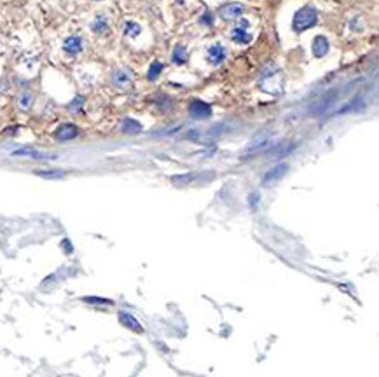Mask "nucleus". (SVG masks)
I'll return each mask as SVG.
<instances>
[{"label": "nucleus", "instance_id": "9d476101", "mask_svg": "<svg viewBox=\"0 0 379 377\" xmlns=\"http://www.w3.org/2000/svg\"><path fill=\"white\" fill-rule=\"evenodd\" d=\"M114 82L117 86H128L129 82H131V74H129L128 70H124V68H119V70L114 72Z\"/></svg>", "mask_w": 379, "mask_h": 377}, {"label": "nucleus", "instance_id": "4468645a", "mask_svg": "<svg viewBox=\"0 0 379 377\" xmlns=\"http://www.w3.org/2000/svg\"><path fill=\"white\" fill-rule=\"evenodd\" d=\"M140 32H142L140 25H136V23H133V21L126 23V26H124V35L126 37H129V39H135V37L138 35Z\"/></svg>", "mask_w": 379, "mask_h": 377}, {"label": "nucleus", "instance_id": "aec40b11", "mask_svg": "<svg viewBox=\"0 0 379 377\" xmlns=\"http://www.w3.org/2000/svg\"><path fill=\"white\" fill-rule=\"evenodd\" d=\"M124 129H126V131H128V129H136V131H138V129H140V126L136 124L135 121H126V124H124Z\"/></svg>", "mask_w": 379, "mask_h": 377}, {"label": "nucleus", "instance_id": "1a4fd4ad", "mask_svg": "<svg viewBox=\"0 0 379 377\" xmlns=\"http://www.w3.org/2000/svg\"><path fill=\"white\" fill-rule=\"evenodd\" d=\"M56 136H58V140H61V142H65V140H72L77 136V128L72 124H65L56 131Z\"/></svg>", "mask_w": 379, "mask_h": 377}, {"label": "nucleus", "instance_id": "0eeeda50", "mask_svg": "<svg viewBox=\"0 0 379 377\" xmlns=\"http://www.w3.org/2000/svg\"><path fill=\"white\" fill-rule=\"evenodd\" d=\"M327 53H329V40L322 35L316 37V39L313 40V54H315L316 58H322L325 56Z\"/></svg>", "mask_w": 379, "mask_h": 377}, {"label": "nucleus", "instance_id": "f3484780", "mask_svg": "<svg viewBox=\"0 0 379 377\" xmlns=\"http://www.w3.org/2000/svg\"><path fill=\"white\" fill-rule=\"evenodd\" d=\"M33 101V96H32V93H23L21 98H19V105H21V108H30V105H32Z\"/></svg>", "mask_w": 379, "mask_h": 377}, {"label": "nucleus", "instance_id": "a211bd4d", "mask_svg": "<svg viewBox=\"0 0 379 377\" xmlns=\"http://www.w3.org/2000/svg\"><path fill=\"white\" fill-rule=\"evenodd\" d=\"M121 320H122V321H128L126 325H129V327H133V328H136V330H140V327L136 325V321L133 320L131 316H128V314H121Z\"/></svg>", "mask_w": 379, "mask_h": 377}, {"label": "nucleus", "instance_id": "412c9836", "mask_svg": "<svg viewBox=\"0 0 379 377\" xmlns=\"http://www.w3.org/2000/svg\"><path fill=\"white\" fill-rule=\"evenodd\" d=\"M201 23H203V25H211V14L210 12H206V14L201 18Z\"/></svg>", "mask_w": 379, "mask_h": 377}, {"label": "nucleus", "instance_id": "f8f14e48", "mask_svg": "<svg viewBox=\"0 0 379 377\" xmlns=\"http://www.w3.org/2000/svg\"><path fill=\"white\" fill-rule=\"evenodd\" d=\"M12 156H28V157H37V159H47V157H51V156H44V154L37 152V150L33 149H18L12 152Z\"/></svg>", "mask_w": 379, "mask_h": 377}, {"label": "nucleus", "instance_id": "2eb2a0df", "mask_svg": "<svg viewBox=\"0 0 379 377\" xmlns=\"http://www.w3.org/2000/svg\"><path fill=\"white\" fill-rule=\"evenodd\" d=\"M163 72V63H159V61H154L152 63V67L149 68V74H147V77L150 79V81H156L158 79V75Z\"/></svg>", "mask_w": 379, "mask_h": 377}, {"label": "nucleus", "instance_id": "20e7f679", "mask_svg": "<svg viewBox=\"0 0 379 377\" xmlns=\"http://www.w3.org/2000/svg\"><path fill=\"white\" fill-rule=\"evenodd\" d=\"M227 58V49H225L222 44H213V46L208 49V61H210L211 65H220L224 63V60Z\"/></svg>", "mask_w": 379, "mask_h": 377}, {"label": "nucleus", "instance_id": "9b49d317", "mask_svg": "<svg viewBox=\"0 0 379 377\" xmlns=\"http://www.w3.org/2000/svg\"><path fill=\"white\" fill-rule=\"evenodd\" d=\"M172 60H173V63H177V65L186 63V60H187V51H186V47H184V46H177L175 49H173Z\"/></svg>", "mask_w": 379, "mask_h": 377}, {"label": "nucleus", "instance_id": "dca6fc26", "mask_svg": "<svg viewBox=\"0 0 379 377\" xmlns=\"http://www.w3.org/2000/svg\"><path fill=\"white\" fill-rule=\"evenodd\" d=\"M37 175H40V177H44V178H61V177H65V171H61V170H54V171H37Z\"/></svg>", "mask_w": 379, "mask_h": 377}, {"label": "nucleus", "instance_id": "f03ea898", "mask_svg": "<svg viewBox=\"0 0 379 377\" xmlns=\"http://www.w3.org/2000/svg\"><path fill=\"white\" fill-rule=\"evenodd\" d=\"M231 39L236 44H248L252 40L250 33V23L247 19H241L234 25V28L231 30Z\"/></svg>", "mask_w": 379, "mask_h": 377}, {"label": "nucleus", "instance_id": "6ab92c4d", "mask_svg": "<svg viewBox=\"0 0 379 377\" xmlns=\"http://www.w3.org/2000/svg\"><path fill=\"white\" fill-rule=\"evenodd\" d=\"M81 105H83V98H75L74 103L68 105V108H70V110H79Z\"/></svg>", "mask_w": 379, "mask_h": 377}, {"label": "nucleus", "instance_id": "423d86ee", "mask_svg": "<svg viewBox=\"0 0 379 377\" xmlns=\"http://www.w3.org/2000/svg\"><path fill=\"white\" fill-rule=\"evenodd\" d=\"M288 171V164H285V163H282V164H276L275 168H271V170L268 171V173L264 175V184H271V182H276V180H280V178L283 177V175Z\"/></svg>", "mask_w": 379, "mask_h": 377}, {"label": "nucleus", "instance_id": "39448f33", "mask_svg": "<svg viewBox=\"0 0 379 377\" xmlns=\"http://www.w3.org/2000/svg\"><path fill=\"white\" fill-rule=\"evenodd\" d=\"M63 51L68 56H77L83 51V39L81 37H68L63 42Z\"/></svg>", "mask_w": 379, "mask_h": 377}, {"label": "nucleus", "instance_id": "ddd939ff", "mask_svg": "<svg viewBox=\"0 0 379 377\" xmlns=\"http://www.w3.org/2000/svg\"><path fill=\"white\" fill-rule=\"evenodd\" d=\"M91 28H93L96 33H103L105 30L108 28V21H107V18H105V16H98V18L93 21V26H91Z\"/></svg>", "mask_w": 379, "mask_h": 377}, {"label": "nucleus", "instance_id": "6e6552de", "mask_svg": "<svg viewBox=\"0 0 379 377\" xmlns=\"http://www.w3.org/2000/svg\"><path fill=\"white\" fill-rule=\"evenodd\" d=\"M189 112L194 115V117H208L211 110H210V107H208L206 103H203V101L196 100V101H192V103H190Z\"/></svg>", "mask_w": 379, "mask_h": 377}, {"label": "nucleus", "instance_id": "7ed1b4c3", "mask_svg": "<svg viewBox=\"0 0 379 377\" xmlns=\"http://www.w3.org/2000/svg\"><path fill=\"white\" fill-rule=\"evenodd\" d=\"M245 11L243 4H238V2H233V4H227L220 9V18L225 19V21H233V19L240 18Z\"/></svg>", "mask_w": 379, "mask_h": 377}, {"label": "nucleus", "instance_id": "f257e3e1", "mask_svg": "<svg viewBox=\"0 0 379 377\" xmlns=\"http://www.w3.org/2000/svg\"><path fill=\"white\" fill-rule=\"evenodd\" d=\"M316 23H318V12L313 7L300 9V11H297L295 16H293V30H295L297 33L306 32L308 28L315 26Z\"/></svg>", "mask_w": 379, "mask_h": 377}]
</instances>
